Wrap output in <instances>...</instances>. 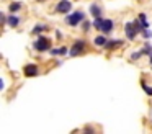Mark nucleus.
<instances>
[{
  "instance_id": "obj_3",
  "label": "nucleus",
  "mask_w": 152,
  "mask_h": 134,
  "mask_svg": "<svg viewBox=\"0 0 152 134\" xmlns=\"http://www.w3.org/2000/svg\"><path fill=\"white\" fill-rule=\"evenodd\" d=\"M124 33H126V38L128 39H134L136 36H137V33H141L137 29V26H136L134 21H128L124 25Z\"/></svg>"
},
{
  "instance_id": "obj_10",
  "label": "nucleus",
  "mask_w": 152,
  "mask_h": 134,
  "mask_svg": "<svg viewBox=\"0 0 152 134\" xmlns=\"http://www.w3.org/2000/svg\"><path fill=\"white\" fill-rule=\"evenodd\" d=\"M123 44V39H113V41H106L105 48L106 49H115V48H119Z\"/></svg>"
},
{
  "instance_id": "obj_12",
  "label": "nucleus",
  "mask_w": 152,
  "mask_h": 134,
  "mask_svg": "<svg viewBox=\"0 0 152 134\" xmlns=\"http://www.w3.org/2000/svg\"><path fill=\"white\" fill-rule=\"evenodd\" d=\"M103 21H105V18H103V16H98V18H95V21H93V28H96V29H102V25H103Z\"/></svg>"
},
{
  "instance_id": "obj_19",
  "label": "nucleus",
  "mask_w": 152,
  "mask_h": 134,
  "mask_svg": "<svg viewBox=\"0 0 152 134\" xmlns=\"http://www.w3.org/2000/svg\"><path fill=\"white\" fill-rule=\"evenodd\" d=\"M142 88L147 92V95H151V97H152V87H149L147 83H144V82H142Z\"/></svg>"
},
{
  "instance_id": "obj_22",
  "label": "nucleus",
  "mask_w": 152,
  "mask_h": 134,
  "mask_svg": "<svg viewBox=\"0 0 152 134\" xmlns=\"http://www.w3.org/2000/svg\"><path fill=\"white\" fill-rule=\"evenodd\" d=\"M151 64H152V56H151Z\"/></svg>"
},
{
  "instance_id": "obj_1",
  "label": "nucleus",
  "mask_w": 152,
  "mask_h": 134,
  "mask_svg": "<svg viewBox=\"0 0 152 134\" xmlns=\"http://www.w3.org/2000/svg\"><path fill=\"white\" fill-rule=\"evenodd\" d=\"M83 20H85V15H83V12H74L72 15L66 16V23L70 26H77L79 23H82Z\"/></svg>"
},
{
  "instance_id": "obj_23",
  "label": "nucleus",
  "mask_w": 152,
  "mask_h": 134,
  "mask_svg": "<svg viewBox=\"0 0 152 134\" xmlns=\"http://www.w3.org/2000/svg\"><path fill=\"white\" fill-rule=\"evenodd\" d=\"M39 2H44V0H39Z\"/></svg>"
},
{
  "instance_id": "obj_9",
  "label": "nucleus",
  "mask_w": 152,
  "mask_h": 134,
  "mask_svg": "<svg viewBox=\"0 0 152 134\" xmlns=\"http://www.w3.org/2000/svg\"><path fill=\"white\" fill-rule=\"evenodd\" d=\"M90 13H92V16H95V18L102 16V7L96 5V3H92V5H90Z\"/></svg>"
},
{
  "instance_id": "obj_21",
  "label": "nucleus",
  "mask_w": 152,
  "mask_h": 134,
  "mask_svg": "<svg viewBox=\"0 0 152 134\" xmlns=\"http://www.w3.org/2000/svg\"><path fill=\"white\" fill-rule=\"evenodd\" d=\"M82 28H83V31H88L90 23H88V21H82Z\"/></svg>"
},
{
  "instance_id": "obj_18",
  "label": "nucleus",
  "mask_w": 152,
  "mask_h": 134,
  "mask_svg": "<svg viewBox=\"0 0 152 134\" xmlns=\"http://www.w3.org/2000/svg\"><path fill=\"white\" fill-rule=\"evenodd\" d=\"M141 56H144V54H142V51L132 52V54H131V59H132V61H137V59H141Z\"/></svg>"
},
{
  "instance_id": "obj_8",
  "label": "nucleus",
  "mask_w": 152,
  "mask_h": 134,
  "mask_svg": "<svg viewBox=\"0 0 152 134\" xmlns=\"http://www.w3.org/2000/svg\"><path fill=\"white\" fill-rule=\"evenodd\" d=\"M7 23H8V26H12V28H17V26L20 25V18L12 13L10 16H7Z\"/></svg>"
},
{
  "instance_id": "obj_7",
  "label": "nucleus",
  "mask_w": 152,
  "mask_h": 134,
  "mask_svg": "<svg viewBox=\"0 0 152 134\" xmlns=\"http://www.w3.org/2000/svg\"><path fill=\"white\" fill-rule=\"evenodd\" d=\"M100 31L103 33V34H110V33L113 31V21L111 20H105L103 21V25H102V29Z\"/></svg>"
},
{
  "instance_id": "obj_13",
  "label": "nucleus",
  "mask_w": 152,
  "mask_h": 134,
  "mask_svg": "<svg viewBox=\"0 0 152 134\" xmlns=\"http://www.w3.org/2000/svg\"><path fill=\"white\" fill-rule=\"evenodd\" d=\"M53 56H61V54H67V48H59V49H51Z\"/></svg>"
},
{
  "instance_id": "obj_20",
  "label": "nucleus",
  "mask_w": 152,
  "mask_h": 134,
  "mask_svg": "<svg viewBox=\"0 0 152 134\" xmlns=\"http://www.w3.org/2000/svg\"><path fill=\"white\" fill-rule=\"evenodd\" d=\"M142 36H144L145 39H149V38H151V36H152V33H151V31H147V28H145L144 31H142Z\"/></svg>"
},
{
  "instance_id": "obj_5",
  "label": "nucleus",
  "mask_w": 152,
  "mask_h": 134,
  "mask_svg": "<svg viewBox=\"0 0 152 134\" xmlns=\"http://www.w3.org/2000/svg\"><path fill=\"white\" fill-rule=\"evenodd\" d=\"M70 8H72V3H70L69 0H61V2L57 3V7H56V12H59V13H69Z\"/></svg>"
},
{
  "instance_id": "obj_6",
  "label": "nucleus",
  "mask_w": 152,
  "mask_h": 134,
  "mask_svg": "<svg viewBox=\"0 0 152 134\" xmlns=\"http://www.w3.org/2000/svg\"><path fill=\"white\" fill-rule=\"evenodd\" d=\"M38 72H39V69H38L36 64H28L26 67H25V75H26V77H36Z\"/></svg>"
},
{
  "instance_id": "obj_14",
  "label": "nucleus",
  "mask_w": 152,
  "mask_h": 134,
  "mask_svg": "<svg viewBox=\"0 0 152 134\" xmlns=\"http://www.w3.org/2000/svg\"><path fill=\"white\" fill-rule=\"evenodd\" d=\"M142 54L152 56V46H151V42H145V46L142 48Z\"/></svg>"
},
{
  "instance_id": "obj_4",
  "label": "nucleus",
  "mask_w": 152,
  "mask_h": 134,
  "mask_svg": "<svg viewBox=\"0 0 152 134\" xmlns=\"http://www.w3.org/2000/svg\"><path fill=\"white\" fill-rule=\"evenodd\" d=\"M83 48H85V41L83 39H77L75 42H74V46H72V49H70V56H79L80 52L83 51Z\"/></svg>"
},
{
  "instance_id": "obj_15",
  "label": "nucleus",
  "mask_w": 152,
  "mask_h": 134,
  "mask_svg": "<svg viewBox=\"0 0 152 134\" xmlns=\"http://www.w3.org/2000/svg\"><path fill=\"white\" fill-rule=\"evenodd\" d=\"M20 8H21V3H20V2H13V3H10V12H12V13L18 12Z\"/></svg>"
},
{
  "instance_id": "obj_16",
  "label": "nucleus",
  "mask_w": 152,
  "mask_h": 134,
  "mask_svg": "<svg viewBox=\"0 0 152 134\" xmlns=\"http://www.w3.org/2000/svg\"><path fill=\"white\" fill-rule=\"evenodd\" d=\"M139 20H141V23L144 25V28H147V26H149L147 18H145V13H141V15H139Z\"/></svg>"
},
{
  "instance_id": "obj_2",
  "label": "nucleus",
  "mask_w": 152,
  "mask_h": 134,
  "mask_svg": "<svg viewBox=\"0 0 152 134\" xmlns=\"http://www.w3.org/2000/svg\"><path fill=\"white\" fill-rule=\"evenodd\" d=\"M33 48L36 49V51H39V52L48 51V49L51 48V41L48 38H44V36H39V38L33 42Z\"/></svg>"
},
{
  "instance_id": "obj_11",
  "label": "nucleus",
  "mask_w": 152,
  "mask_h": 134,
  "mask_svg": "<svg viewBox=\"0 0 152 134\" xmlns=\"http://www.w3.org/2000/svg\"><path fill=\"white\" fill-rule=\"evenodd\" d=\"M106 41H108V39H106L105 36H96V38L93 39V44L98 46V48H102V46H105V44H106Z\"/></svg>"
},
{
  "instance_id": "obj_17",
  "label": "nucleus",
  "mask_w": 152,
  "mask_h": 134,
  "mask_svg": "<svg viewBox=\"0 0 152 134\" xmlns=\"http://www.w3.org/2000/svg\"><path fill=\"white\" fill-rule=\"evenodd\" d=\"M41 31H44V25H36V26L33 28V33H34V34H39Z\"/></svg>"
}]
</instances>
